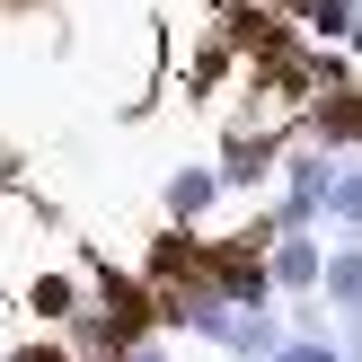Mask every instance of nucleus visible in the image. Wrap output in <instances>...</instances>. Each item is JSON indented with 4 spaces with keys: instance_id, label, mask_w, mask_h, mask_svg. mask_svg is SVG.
Returning <instances> with one entry per match:
<instances>
[{
    "instance_id": "obj_1",
    "label": "nucleus",
    "mask_w": 362,
    "mask_h": 362,
    "mask_svg": "<svg viewBox=\"0 0 362 362\" xmlns=\"http://www.w3.org/2000/svg\"><path fill=\"white\" fill-rule=\"evenodd\" d=\"M194 327H212L221 345H265V336H274L265 318H239V310H194Z\"/></svg>"
},
{
    "instance_id": "obj_2",
    "label": "nucleus",
    "mask_w": 362,
    "mask_h": 362,
    "mask_svg": "<svg viewBox=\"0 0 362 362\" xmlns=\"http://www.w3.org/2000/svg\"><path fill=\"white\" fill-rule=\"evenodd\" d=\"M327 300H336V310H354V318H362V247H345V257L327 265Z\"/></svg>"
},
{
    "instance_id": "obj_3",
    "label": "nucleus",
    "mask_w": 362,
    "mask_h": 362,
    "mask_svg": "<svg viewBox=\"0 0 362 362\" xmlns=\"http://www.w3.org/2000/svg\"><path fill=\"white\" fill-rule=\"evenodd\" d=\"M168 204H177V212L212 204V168H186V177H177V186H168Z\"/></svg>"
},
{
    "instance_id": "obj_4",
    "label": "nucleus",
    "mask_w": 362,
    "mask_h": 362,
    "mask_svg": "<svg viewBox=\"0 0 362 362\" xmlns=\"http://www.w3.org/2000/svg\"><path fill=\"white\" fill-rule=\"evenodd\" d=\"M274 283H318V257H310V247H283V257H274Z\"/></svg>"
},
{
    "instance_id": "obj_5",
    "label": "nucleus",
    "mask_w": 362,
    "mask_h": 362,
    "mask_svg": "<svg viewBox=\"0 0 362 362\" xmlns=\"http://www.w3.org/2000/svg\"><path fill=\"white\" fill-rule=\"evenodd\" d=\"M327 204H336V221H354V230H362V168H354V177H336Z\"/></svg>"
},
{
    "instance_id": "obj_6",
    "label": "nucleus",
    "mask_w": 362,
    "mask_h": 362,
    "mask_svg": "<svg viewBox=\"0 0 362 362\" xmlns=\"http://www.w3.org/2000/svg\"><path fill=\"white\" fill-rule=\"evenodd\" d=\"M274 362H345V354L318 345V336H292V345H274Z\"/></svg>"
},
{
    "instance_id": "obj_7",
    "label": "nucleus",
    "mask_w": 362,
    "mask_h": 362,
    "mask_svg": "<svg viewBox=\"0 0 362 362\" xmlns=\"http://www.w3.org/2000/svg\"><path fill=\"white\" fill-rule=\"evenodd\" d=\"M310 9L327 18V27H345V18H354V0H310Z\"/></svg>"
},
{
    "instance_id": "obj_8",
    "label": "nucleus",
    "mask_w": 362,
    "mask_h": 362,
    "mask_svg": "<svg viewBox=\"0 0 362 362\" xmlns=\"http://www.w3.org/2000/svg\"><path fill=\"white\" fill-rule=\"evenodd\" d=\"M133 362H159V354H133Z\"/></svg>"
}]
</instances>
